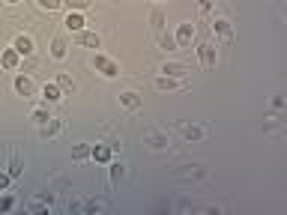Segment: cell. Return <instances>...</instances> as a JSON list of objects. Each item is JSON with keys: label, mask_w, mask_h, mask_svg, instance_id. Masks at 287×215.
Returning a JSON list of instances; mask_svg holds the SVG:
<instances>
[{"label": "cell", "mask_w": 287, "mask_h": 215, "mask_svg": "<svg viewBox=\"0 0 287 215\" xmlns=\"http://www.w3.org/2000/svg\"><path fill=\"white\" fill-rule=\"evenodd\" d=\"M93 66H96L105 78H117V75H120V66H117L111 57H105V54H96V57H93Z\"/></svg>", "instance_id": "1"}, {"label": "cell", "mask_w": 287, "mask_h": 215, "mask_svg": "<svg viewBox=\"0 0 287 215\" xmlns=\"http://www.w3.org/2000/svg\"><path fill=\"white\" fill-rule=\"evenodd\" d=\"M198 54H201V66H216V60H219V51H216V45L213 42H201V48H198Z\"/></svg>", "instance_id": "2"}, {"label": "cell", "mask_w": 287, "mask_h": 215, "mask_svg": "<svg viewBox=\"0 0 287 215\" xmlns=\"http://www.w3.org/2000/svg\"><path fill=\"white\" fill-rule=\"evenodd\" d=\"M144 144H150V147H156V150H165L171 141H168L165 132H159V129H147V132H144Z\"/></svg>", "instance_id": "3"}, {"label": "cell", "mask_w": 287, "mask_h": 215, "mask_svg": "<svg viewBox=\"0 0 287 215\" xmlns=\"http://www.w3.org/2000/svg\"><path fill=\"white\" fill-rule=\"evenodd\" d=\"M213 30H216V33H219V39H225V42H231V39H234L231 21H228V18H222V15H216V18H213Z\"/></svg>", "instance_id": "4"}, {"label": "cell", "mask_w": 287, "mask_h": 215, "mask_svg": "<svg viewBox=\"0 0 287 215\" xmlns=\"http://www.w3.org/2000/svg\"><path fill=\"white\" fill-rule=\"evenodd\" d=\"M174 39H177V48H186V45L195 39V24H180Z\"/></svg>", "instance_id": "5"}, {"label": "cell", "mask_w": 287, "mask_h": 215, "mask_svg": "<svg viewBox=\"0 0 287 215\" xmlns=\"http://www.w3.org/2000/svg\"><path fill=\"white\" fill-rule=\"evenodd\" d=\"M18 60H21V54H18L15 48H6V51L0 54V66H3V69H9V72H12V69H18Z\"/></svg>", "instance_id": "6"}, {"label": "cell", "mask_w": 287, "mask_h": 215, "mask_svg": "<svg viewBox=\"0 0 287 215\" xmlns=\"http://www.w3.org/2000/svg\"><path fill=\"white\" fill-rule=\"evenodd\" d=\"M111 153H114L111 144H96V147H90V156H93L96 162H111Z\"/></svg>", "instance_id": "7"}, {"label": "cell", "mask_w": 287, "mask_h": 215, "mask_svg": "<svg viewBox=\"0 0 287 215\" xmlns=\"http://www.w3.org/2000/svg\"><path fill=\"white\" fill-rule=\"evenodd\" d=\"M63 24H66V30H72V33H78V30H84V24H87V21H84V15H81V12H69Z\"/></svg>", "instance_id": "8"}, {"label": "cell", "mask_w": 287, "mask_h": 215, "mask_svg": "<svg viewBox=\"0 0 287 215\" xmlns=\"http://www.w3.org/2000/svg\"><path fill=\"white\" fill-rule=\"evenodd\" d=\"M12 48H15L18 54H24V57H27V54H33V39L21 33V36H15V42H12Z\"/></svg>", "instance_id": "9"}, {"label": "cell", "mask_w": 287, "mask_h": 215, "mask_svg": "<svg viewBox=\"0 0 287 215\" xmlns=\"http://www.w3.org/2000/svg\"><path fill=\"white\" fill-rule=\"evenodd\" d=\"M162 72H165V75H171V78H186L192 69H189V66H183V63H165V66H162Z\"/></svg>", "instance_id": "10"}, {"label": "cell", "mask_w": 287, "mask_h": 215, "mask_svg": "<svg viewBox=\"0 0 287 215\" xmlns=\"http://www.w3.org/2000/svg\"><path fill=\"white\" fill-rule=\"evenodd\" d=\"M15 90H18L21 96H33V93H36V84H33L27 75H18V78H15Z\"/></svg>", "instance_id": "11"}, {"label": "cell", "mask_w": 287, "mask_h": 215, "mask_svg": "<svg viewBox=\"0 0 287 215\" xmlns=\"http://www.w3.org/2000/svg\"><path fill=\"white\" fill-rule=\"evenodd\" d=\"M21 171H24V162H21V156L12 150V153H9V171H6V174L15 180V177H21Z\"/></svg>", "instance_id": "12"}, {"label": "cell", "mask_w": 287, "mask_h": 215, "mask_svg": "<svg viewBox=\"0 0 287 215\" xmlns=\"http://www.w3.org/2000/svg\"><path fill=\"white\" fill-rule=\"evenodd\" d=\"M156 87H159V90H177V87H183V78L162 75V78H156Z\"/></svg>", "instance_id": "13"}, {"label": "cell", "mask_w": 287, "mask_h": 215, "mask_svg": "<svg viewBox=\"0 0 287 215\" xmlns=\"http://www.w3.org/2000/svg\"><path fill=\"white\" fill-rule=\"evenodd\" d=\"M78 42H81V45H87V48H99V45H102L99 33H84V30H78Z\"/></svg>", "instance_id": "14"}, {"label": "cell", "mask_w": 287, "mask_h": 215, "mask_svg": "<svg viewBox=\"0 0 287 215\" xmlns=\"http://www.w3.org/2000/svg\"><path fill=\"white\" fill-rule=\"evenodd\" d=\"M42 96H45V102H60L63 90H60L57 84H45V87H42Z\"/></svg>", "instance_id": "15"}, {"label": "cell", "mask_w": 287, "mask_h": 215, "mask_svg": "<svg viewBox=\"0 0 287 215\" xmlns=\"http://www.w3.org/2000/svg\"><path fill=\"white\" fill-rule=\"evenodd\" d=\"M204 135H207V132H204L201 126H195V123H192V126H183V138H186V141H201Z\"/></svg>", "instance_id": "16"}, {"label": "cell", "mask_w": 287, "mask_h": 215, "mask_svg": "<svg viewBox=\"0 0 287 215\" xmlns=\"http://www.w3.org/2000/svg\"><path fill=\"white\" fill-rule=\"evenodd\" d=\"M51 57H54V60H63V57H66V42H63L60 36L51 42Z\"/></svg>", "instance_id": "17"}, {"label": "cell", "mask_w": 287, "mask_h": 215, "mask_svg": "<svg viewBox=\"0 0 287 215\" xmlns=\"http://www.w3.org/2000/svg\"><path fill=\"white\" fill-rule=\"evenodd\" d=\"M120 102H123L126 108H132V111H135V108H141V96H138V93H132V90H129V93H123V96H120Z\"/></svg>", "instance_id": "18"}, {"label": "cell", "mask_w": 287, "mask_h": 215, "mask_svg": "<svg viewBox=\"0 0 287 215\" xmlns=\"http://www.w3.org/2000/svg\"><path fill=\"white\" fill-rule=\"evenodd\" d=\"M60 126H63V123L51 117V120H48V123L42 126V135H45V138H51V135H57V132H60Z\"/></svg>", "instance_id": "19"}, {"label": "cell", "mask_w": 287, "mask_h": 215, "mask_svg": "<svg viewBox=\"0 0 287 215\" xmlns=\"http://www.w3.org/2000/svg\"><path fill=\"white\" fill-rule=\"evenodd\" d=\"M54 84H57V87H60V90H63V93H69V90H75V81H72V78H69V75H60V78H57V81H54Z\"/></svg>", "instance_id": "20"}, {"label": "cell", "mask_w": 287, "mask_h": 215, "mask_svg": "<svg viewBox=\"0 0 287 215\" xmlns=\"http://www.w3.org/2000/svg\"><path fill=\"white\" fill-rule=\"evenodd\" d=\"M90 156V144H75L72 147V159H87Z\"/></svg>", "instance_id": "21"}, {"label": "cell", "mask_w": 287, "mask_h": 215, "mask_svg": "<svg viewBox=\"0 0 287 215\" xmlns=\"http://www.w3.org/2000/svg\"><path fill=\"white\" fill-rule=\"evenodd\" d=\"M33 120H36L39 126H45V123L51 120V114H48V108H36V111H33Z\"/></svg>", "instance_id": "22"}, {"label": "cell", "mask_w": 287, "mask_h": 215, "mask_svg": "<svg viewBox=\"0 0 287 215\" xmlns=\"http://www.w3.org/2000/svg\"><path fill=\"white\" fill-rule=\"evenodd\" d=\"M126 174V165L123 162H111V180H123Z\"/></svg>", "instance_id": "23"}, {"label": "cell", "mask_w": 287, "mask_h": 215, "mask_svg": "<svg viewBox=\"0 0 287 215\" xmlns=\"http://www.w3.org/2000/svg\"><path fill=\"white\" fill-rule=\"evenodd\" d=\"M63 3L69 6V12H81V9L90 6V0H63Z\"/></svg>", "instance_id": "24"}, {"label": "cell", "mask_w": 287, "mask_h": 215, "mask_svg": "<svg viewBox=\"0 0 287 215\" xmlns=\"http://www.w3.org/2000/svg\"><path fill=\"white\" fill-rule=\"evenodd\" d=\"M159 42H162V48H168V51H177V39H174V36L162 33V36H159Z\"/></svg>", "instance_id": "25"}, {"label": "cell", "mask_w": 287, "mask_h": 215, "mask_svg": "<svg viewBox=\"0 0 287 215\" xmlns=\"http://www.w3.org/2000/svg\"><path fill=\"white\" fill-rule=\"evenodd\" d=\"M84 213H105V204L102 201H87L84 204Z\"/></svg>", "instance_id": "26"}, {"label": "cell", "mask_w": 287, "mask_h": 215, "mask_svg": "<svg viewBox=\"0 0 287 215\" xmlns=\"http://www.w3.org/2000/svg\"><path fill=\"white\" fill-rule=\"evenodd\" d=\"M12 207H15V201H12L9 195H0V213H9Z\"/></svg>", "instance_id": "27"}, {"label": "cell", "mask_w": 287, "mask_h": 215, "mask_svg": "<svg viewBox=\"0 0 287 215\" xmlns=\"http://www.w3.org/2000/svg\"><path fill=\"white\" fill-rule=\"evenodd\" d=\"M60 3H63V0H39V6H42V9H48V12H54Z\"/></svg>", "instance_id": "28"}, {"label": "cell", "mask_w": 287, "mask_h": 215, "mask_svg": "<svg viewBox=\"0 0 287 215\" xmlns=\"http://www.w3.org/2000/svg\"><path fill=\"white\" fill-rule=\"evenodd\" d=\"M9 180H12V177H9V174H0V192H3V189H6V186H9Z\"/></svg>", "instance_id": "29"}, {"label": "cell", "mask_w": 287, "mask_h": 215, "mask_svg": "<svg viewBox=\"0 0 287 215\" xmlns=\"http://www.w3.org/2000/svg\"><path fill=\"white\" fill-rule=\"evenodd\" d=\"M210 6H213V0H201V12H210Z\"/></svg>", "instance_id": "30"}, {"label": "cell", "mask_w": 287, "mask_h": 215, "mask_svg": "<svg viewBox=\"0 0 287 215\" xmlns=\"http://www.w3.org/2000/svg\"><path fill=\"white\" fill-rule=\"evenodd\" d=\"M6 3H18V0H6Z\"/></svg>", "instance_id": "31"}]
</instances>
